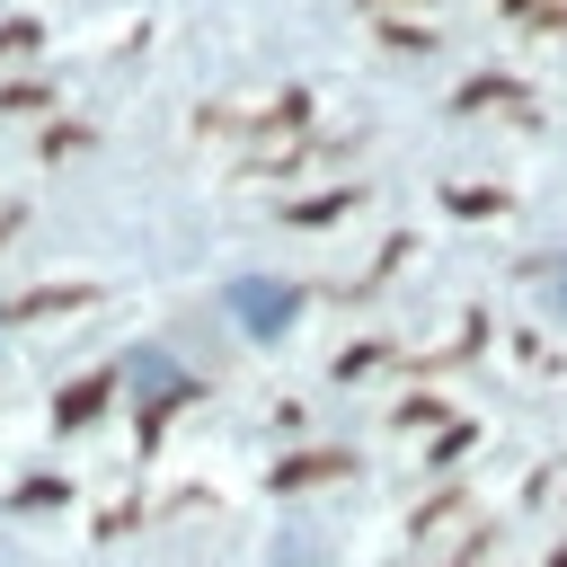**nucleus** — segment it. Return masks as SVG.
I'll list each match as a JSON object with an SVG mask.
<instances>
[{
    "instance_id": "obj_1",
    "label": "nucleus",
    "mask_w": 567,
    "mask_h": 567,
    "mask_svg": "<svg viewBox=\"0 0 567 567\" xmlns=\"http://www.w3.org/2000/svg\"><path fill=\"white\" fill-rule=\"evenodd\" d=\"M221 301H230V319H239L248 337H284V328H292V310H301V301L275 284V275H239Z\"/></svg>"
},
{
    "instance_id": "obj_2",
    "label": "nucleus",
    "mask_w": 567,
    "mask_h": 567,
    "mask_svg": "<svg viewBox=\"0 0 567 567\" xmlns=\"http://www.w3.org/2000/svg\"><path fill=\"white\" fill-rule=\"evenodd\" d=\"M133 390H142V434H151V425H159V408H168V399H186V372H177L159 346H142V354H133Z\"/></svg>"
},
{
    "instance_id": "obj_3",
    "label": "nucleus",
    "mask_w": 567,
    "mask_h": 567,
    "mask_svg": "<svg viewBox=\"0 0 567 567\" xmlns=\"http://www.w3.org/2000/svg\"><path fill=\"white\" fill-rule=\"evenodd\" d=\"M106 390H115V372H89V381H71V390L53 399V416H62V434H71V425H89V416L106 408Z\"/></svg>"
},
{
    "instance_id": "obj_4",
    "label": "nucleus",
    "mask_w": 567,
    "mask_h": 567,
    "mask_svg": "<svg viewBox=\"0 0 567 567\" xmlns=\"http://www.w3.org/2000/svg\"><path fill=\"white\" fill-rule=\"evenodd\" d=\"M346 470V452H310V461H292V470H275V487L292 496V487H310V478H337Z\"/></svg>"
},
{
    "instance_id": "obj_5",
    "label": "nucleus",
    "mask_w": 567,
    "mask_h": 567,
    "mask_svg": "<svg viewBox=\"0 0 567 567\" xmlns=\"http://www.w3.org/2000/svg\"><path fill=\"white\" fill-rule=\"evenodd\" d=\"M328 213H346V195H310V204H292L284 221H328Z\"/></svg>"
},
{
    "instance_id": "obj_6",
    "label": "nucleus",
    "mask_w": 567,
    "mask_h": 567,
    "mask_svg": "<svg viewBox=\"0 0 567 567\" xmlns=\"http://www.w3.org/2000/svg\"><path fill=\"white\" fill-rule=\"evenodd\" d=\"M372 363H381V346H346V354H337V381H354V372H372Z\"/></svg>"
},
{
    "instance_id": "obj_7",
    "label": "nucleus",
    "mask_w": 567,
    "mask_h": 567,
    "mask_svg": "<svg viewBox=\"0 0 567 567\" xmlns=\"http://www.w3.org/2000/svg\"><path fill=\"white\" fill-rule=\"evenodd\" d=\"M549 301H558V310H567V257H558V284H549Z\"/></svg>"
},
{
    "instance_id": "obj_8",
    "label": "nucleus",
    "mask_w": 567,
    "mask_h": 567,
    "mask_svg": "<svg viewBox=\"0 0 567 567\" xmlns=\"http://www.w3.org/2000/svg\"><path fill=\"white\" fill-rule=\"evenodd\" d=\"M505 9H532V0H505Z\"/></svg>"
}]
</instances>
